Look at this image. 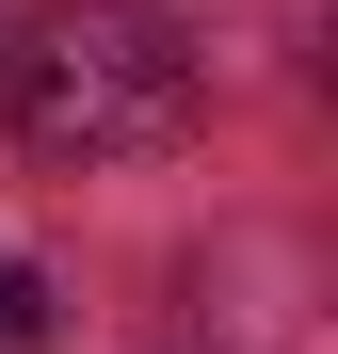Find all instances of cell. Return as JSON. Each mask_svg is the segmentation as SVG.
I'll return each mask as SVG.
<instances>
[{"label":"cell","mask_w":338,"mask_h":354,"mask_svg":"<svg viewBox=\"0 0 338 354\" xmlns=\"http://www.w3.org/2000/svg\"><path fill=\"white\" fill-rule=\"evenodd\" d=\"M178 129H194V48L161 0H65L17 48V145L32 161L97 177V161H161Z\"/></svg>","instance_id":"obj_1"},{"label":"cell","mask_w":338,"mask_h":354,"mask_svg":"<svg viewBox=\"0 0 338 354\" xmlns=\"http://www.w3.org/2000/svg\"><path fill=\"white\" fill-rule=\"evenodd\" d=\"M32 338H48V274H32V258H0V354H32Z\"/></svg>","instance_id":"obj_2"}]
</instances>
